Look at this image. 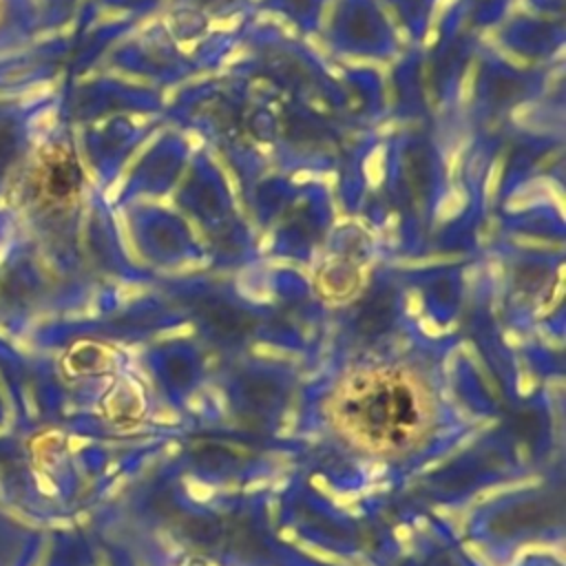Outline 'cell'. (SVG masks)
<instances>
[{
	"mask_svg": "<svg viewBox=\"0 0 566 566\" xmlns=\"http://www.w3.org/2000/svg\"><path fill=\"white\" fill-rule=\"evenodd\" d=\"M352 427L376 444H400L420 420L413 389L389 376H374L352 391L345 402Z\"/></svg>",
	"mask_w": 566,
	"mask_h": 566,
	"instance_id": "1",
	"label": "cell"
},
{
	"mask_svg": "<svg viewBox=\"0 0 566 566\" xmlns=\"http://www.w3.org/2000/svg\"><path fill=\"white\" fill-rule=\"evenodd\" d=\"M82 184V172L75 157L64 148L49 150L35 172V186L51 201L71 199Z\"/></svg>",
	"mask_w": 566,
	"mask_h": 566,
	"instance_id": "2",
	"label": "cell"
}]
</instances>
